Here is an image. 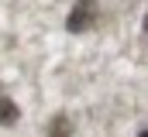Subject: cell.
Returning <instances> with one entry per match:
<instances>
[{
  "label": "cell",
  "instance_id": "obj_1",
  "mask_svg": "<svg viewBox=\"0 0 148 137\" xmlns=\"http://www.w3.org/2000/svg\"><path fill=\"white\" fill-rule=\"evenodd\" d=\"M93 21H97V0H76V7L66 17V28L73 34H83L93 28Z\"/></svg>",
  "mask_w": 148,
  "mask_h": 137
},
{
  "label": "cell",
  "instance_id": "obj_2",
  "mask_svg": "<svg viewBox=\"0 0 148 137\" xmlns=\"http://www.w3.org/2000/svg\"><path fill=\"white\" fill-rule=\"evenodd\" d=\"M17 106H14V100H0V127H10V123H17Z\"/></svg>",
  "mask_w": 148,
  "mask_h": 137
},
{
  "label": "cell",
  "instance_id": "obj_3",
  "mask_svg": "<svg viewBox=\"0 0 148 137\" xmlns=\"http://www.w3.org/2000/svg\"><path fill=\"white\" fill-rule=\"evenodd\" d=\"M48 134L59 137V134H73V123H69V117H55L52 123H48Z\"/></svg>",
  "mask_w": 148,
  "mask_h": 137
}]
</instances>
